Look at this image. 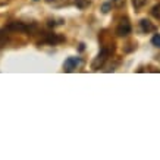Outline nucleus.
Returning a JSON list of instances; mask_svg holds the SVG:
<instances>
[{"instance_id":"1","label":"nucleus","mask_w":160,"mask_h":160,"mask_svg":"<svg viewBox=\"0 0 160 160\" xmlns=\"http://www.w3.org/2000/svg\"><path fill=\"white\" fill-rule=\"evenodd\" d=\"M109 56H110V53H109L106 49L100 50V53L97 54V58L94 59V60H92V63H91V69H92V71H98V69H102L103 66H104L106 60L109 59Z\"/></svg>"},{"instance_id":"2","label":"nucleus","mask_w":160,"mask_h":160,"mask_svg":"<svg viewBox=\"0 0 160 160\" xmlns=\"http://www.w3.org/2000/svg\"><path fill=\"white\" fill-rule=\"evenodd\" d=\"M131 31H132V27H131V24H129L128 18L121 19V22H119L116 27V34L119 35V37H126V35L131 34Z\"/></svg>"},{"instance_id":"3","label":"nucleus","mask_w":160,"mask_h":160,"mask_svg":"<svg viewBox=\"0 0 160 160\" xmlns=\"http://www.w3.org/2000/svg\"><path fill=\"white\" fill-rule=\"evenodd\" d=\"M79 65H81V59L79 58H68L63 63V69H65V72H73Z\"/></svg>"},{"instance_id":"4","label":"nucleus","mask_w":160,"mask_h":160,"mask_svg":"<svg viewBox=\"0 0 160 160\" xmlns=\"http://www.w3.org/2000/svg\"><path fill=\"white\" fill-rule=\"evenodd\" d=\"M8 29H12V31H21V32H28V31H31V27L25 25L24 22H12V24L8 27Z\"/></svg>"},{"instance_id":"5","label":"nucleus","mask_w":160,"mask_h":160,"mask_svg":"<svg viewBox=\"0 0 160 160\" xmlns=\"http://www.w3.org/2000/svg\"><path fill=\"white\" fill-rule=\"evenodd\" d=\"M140 28H141V31H142V32H147V34H148V32L156 31V27L151 24L148 19H146V18L140 21Z\"/></svg>"},{"instance_id":"6","label":"nucleus","mask_w":160,"mask_h":160,"mask_svg":"<svg viewBox=\"0 0 160 160\" xmlns=\"http://www.w3.org/2000/svg\"><path fill=\"white\" fill-rule=\"evenodd\" d=\"M44 41L49 44H58L60 41H63V37H60L58 34H46V40Z\"/></svg>"},{"instance_id":"7","label":"nucleus","mask_w":160,"mask_h":160,"mask_svg":"<svg viewBox=\"0 0 160 160\" xmlns=\"http://www.w3.org/2000/svg\"><path fill=\"white\" fill-rule=\"evenodd\" d=\"M73 3H75V6H77L78 9H81V10L87 9L88 6L91 5V2H90V0H73Z\"/></svg>"},{"instance_id":"8","label":"nucleus","mask_w":160,"mask_h":160,"mask_svg":"<svg viewBox=\"0 0 160 160\" xmlns=\"http://www.w3.org/2000/svg\"><path fill=\"white\" fill-rule=\"evenodd\" d=\"M147 2H148V0H132V6H134L135 10H141L147 5Z\"/></svg>"},{"instance_id":"9","label":"nucleus","mask_w":160,"mask_h":160,"mask_svg":"<svg viewBox=\"0 0 160 160\" xmlns=\"http://www.w3.org/2000/svg\"><path fill=\"white\" fill-rule=\"evenodd\" d=\"M150 12H151V16H153V18H156L157 21H160V3H157L156 6H153Z\"/></svg>"},{"instance_id":"10","label":"nucleus","mask_w":160,"mask_h":160,"mask_svg":"<svg viewBox=\"0 0 160 160\" xmlns=\"http://www.w3.org/2000/svg\"><path fill=\"white\" fill-rule=\"evenodd\" d=\"M8 43V35L5 34V29H0V47H3Z\"/></svg>"},{"instance_id":"11","label":"nucleus","mask_w":160,"mask_h":160,"mask_svg":"<svg viewBox=\"0 0 160 160\" xmlns=\"http://www.w3.org/2000/svg\"><path fill=\"white\" fill-rule=\"evenodd\" d=\"M151 44L154 46V47H159L160 49V34H156L153 38H151Z\"/></svg>"},{"instance_id":"12","label":"nucleus","mask_w":160,"mask_h":160,"mask_svg":"<svg viewBox=\"0 0 160 160\" xmlns=\"http://www.w3.org/2000/svg\"><path fill=\"white\" fill-rule=\"evenodd\" d=\"M112 5L115 8H122V6H125V0H112Z\"/></svg>"},{"instance_id":"13","label":"nucleus","mask_w":160,"mask_h":160,"mask_svg":"<svg viewBox=\"0 0 160 160\" xmlns=\"http://www.w3.org/2000/svg\"><path fill=\"white\" fill-rule=\"evenodd\" d=\"M110 8H112V2H110V3H104V5L102 6V10H103V13H107V12L110 10Z\"/></svg>"},{"instance_id":"14","label":"nucleus","mask_w":160,"mask_h":160,"mask_svg":"<svg viewBox=\"0 0 160 160\" xmlns=\"http://www.w3.org/2000/svg\"><path fill=\"white\" fill-rule=\"evenodd\" d=\"M156 59H157V60H159V62H160V54H159V56H157V58H156Z\"/></svg>"},{"instance_id":"15","label":"nucleus","mask_w":160,"mask_h":160,"mask_svg":"<svg viewBox=\"0 0 160 160\" xmlns=\"http://www.w3.org/2000/svg\"><path fill=\"white\" fill-rule=\"evenodd\" d=\"M35 2H38V0H35Z\"/></svg>"}]
</instances>
